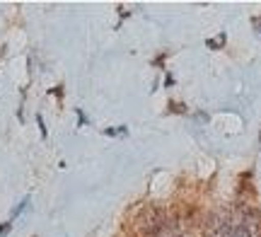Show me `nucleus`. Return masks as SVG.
I'll return each mask as SVG.
<instances>
[{"instance_id": "obj_1", "label": "nucleus", "mask_w": 261, "mask_h": 237, "mask_svg": "<svg viewBox=\"0 0 261 237\" xmlns=\"http://www.w3.org/2000/svg\"><path fill=\"white\" fill-rule=\"evenodd\" d=\"M140 237H181L179 220L162 208H145L138 218Z\"/></svg>"}, {"instance_id": "obj_4", "label": "nucleus", "mask_w": 261, "mask_h": 237, "mask_svg": "<svg viewBox=\"0 0 261 237\" xmlns=\"http://www.w3.org/2000/svg\"><path fill=\"white\" fill-rule=\"evenodd\" d=\"M223 44H225V34H220L218 39H211V41H208V46L211 48H220Z\"/></svg>"}, {"instance_id": "obj_2", "label": "nucleus", "mask_w": 261, "mask_h": 237, "mask_svg": "<svg viewBox=\"0 0 261 237\" xmlns=\"http://www.w3.org/2000/svg\"><path fill=\"white\" fill-rule=\"evenodd\" d=\"M208 232H211V237H252L249 225L244 220H230V218H225L223 223H213Z\"/></svg>"}, {"instance_id": "obj_5", "label": "nucleus", "mask_w": 261, "mask_h": 237, "mask_svg": "<svg viewBox=\"0 0 261 237\" xmlns=\"http://www.w3.org/2000/svg\"><path fill=\"white\" fill-rule=\"evenodd\" d=\"M27 203H29V199H24V201H22V203H19L17 208H15V213H12V218H15V216H19V213H22V210L27 208Z\"/></svg>"}, {"instance_id": "obj_6", "label": "nucleus", "mask_w": 261, "mask_h": 237, "mask_svg": "<svg viewBox=\"0 0 261 237\" xmlns=\"http://www.w3.org/2000/svg\"><path fill=\"white\" fill-rule=\"evenodd\" d=\"M254 27L259 29V32H256V34H259V37H261V17H254Z\"/></svg>"}, {"instance_id": "obj_3", "label": "nucleus", "mask_w": 261, "mask_h": 237, "mask_svg": "<svg viewBox=\"0 0 261 237\" xmlns=\"http://www.w3.org/2000/svg\"><path fill=\"white\" fill-rule=\"evenodd\" d=\"M107 136H126V126H116V128H107Z\"/></svg>"}, {"instance_id": "obj_7", "label": "nucleus", "mask_w": 261, "mask_h": 237, "mask_svg": "<svg viewBox=\"0 0 261 237\" xmlns=\"http://www.w3.org/2000/svg\"><path fill=\"white\" fill-rule=\"evenodd\" d=\"M5 232H8V225H0V237L5 235Z\"/></svg>"}]
</instances>
